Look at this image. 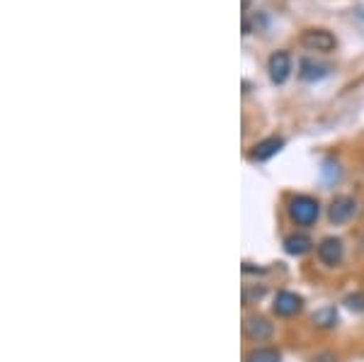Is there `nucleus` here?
I'll return each instance as SVG.
<instances>
[{
    "label": "nucleus",
    "mask_w": 364,
    "mask_h": 362,
    "mask_svg": "<svg viewBox=\"0 0 364 362\" xmlns=\"http://www.w3.org/2000/svg\"><path fill=\"white\" fill-rule=\"evenodd\" d=\"M287 214L296 226H314L321 217V202L311 195H296L287 204Z\"/></svg>",
    "instance_id": "f257e3e1"
},
{
    "label": "nucleus",
    "mask_w": 364,
    "mask_h": 362,
    "mask_svg": "<svg viewBox=\"0 0 364 362\" xmlns=\"http://www.w3.org/2000/svg\"><path fill=\"white\" fill-rule=\"evenodd\" d=\"M316 253H318V260L323 262V265H328V267L340 265V262H343V258H345V243H343V238H338V236H326V238H323V241L318 243Z\"/></svg>",
    "instance_id": "f03ea898"
},
{
    "label": "nucleus",
    "mask_w": 364,
    "mask_h": 362,
    "mask_svg": "<svg viewBox=\"0 0 364 362\" xmlns=\"http://www.w3.org/2000/svg\"><path fill=\"white\" fill-rule=\"evenodd\" d=\"M301 44L311 51H323V54H328V51H333L338 46V39L333 37L328 29H306V32L301 34Z\"/></svg>",
    "instance_id": "7ed1b4c3"
},
{
    "label": "nucleus",
    "mask_w": 364,
    "mask_h": 362,
    "mask_svg": "<svg viewBox=\"0 0 364 362\" xmlns=\"http://www.w3.org/2000/svg\"><path fill=\"white\" fill-rule=\"evenodd\" d=\"M243 334L248 336L250 341H255V343H265V341H269V338H272L274 326L269 324L265 316H260V314H252V316L245 319Z\"/></svg>",
    "instance_id": "20e7f679"
},
{
    "label": "nucleus",
    "mask_w": 364,
    "mask_h": 362,
    "mask_svg": "<svg viewBox=\"0 0 364 362\" xmlns=\"http://www.w3.org/2000/svg\"><path fill=\"white\" fill-rule=\"evenodd\" d=\"M267 71H269V80H272L274 85L287 83V78H289V73H291L289 54H287V51H274V54L267 58Z\"/></svg>",
    "instance_id": "39448f33"
},
{
    "label": "nucleus",
    "mask_w": 364,
    "mask_h": 362,
    "mask_svg": "<svg viewBox=\"0 0 364 362\" xmlns=\"http://www.w3.org/2000/svg\"><path fill=\"white\" fill-rule=\"evenodd\" d=\"M304 309V299L294 292H277V297H274V304H272V312L277 314V316H296L299 312Z\"/></svg>",
    "instance_id": "423d86ee"
},
{
    "label": "nucleus",
    "mask_w": 364,
    "mask_h": 362,
    "mask_svg": "<svg viewBox=\"0 0 364 362\" xmlns=\"http://www.w3.org/2000/svg\"><path fill=\"white\" fill-rule=\"evenodd\" d=\"M357 212V202L352 200V197H336V200L331 202V207H328V219H331V224H348V221L355 217Z\"/></svg>",
    "instance_id": "0eeeda50"
},
{
    "label": "nucleus",
    "mask_w": 364,
    "mask_h": 362,
    "mask_svg": "<svg viewBox=\"0 0 364 362\" xmlns=\"http://www.w3.org/2000/svg\"><path fill=\"white\" fill-rule=\"evenodd\" d=\"M282 146H284V139L282 137H269V139H262L260 144H255L250 149V161H269L272 156H277L282 151Z\"/></svg>",
    "instance_id": "6e6552de"
},
{
    "label": "nucleus",
    "mask_w": 364,
    "mask_h": 362,
    "mask_svg": "<svg viewBox=\"0 0 364 362\" xmlns=\"http://www.w3.org/2000/svg\"><path fill=\"white\" fill-rule=\"evenodd\" d=\"M328 73H331V66L314 61V58H309V56L299 61V78H301V80H309V83H314V80L326 78Z\"/></svg>",
    "instance_id": "1a4fd4ad"
},
{
    "label": "nucleus",
    "mask_w": 364,
    "mask_h": 362,
    "mask_svg": "<svg viewBox=\"0 0 364 362\" xmlns=\"http://www.w3.org/2000/svg\"><path fill=\"white\" fill-rule=\"evenodd\" d=\"M282 246H284V250L289 255H306L311 250V246H314V241H311L306 233H289Z\"/></svg>",
    "instance_id": "9d476101"
},
{
    "label": "nucleus",
    "mask_w": 364,
    "mask_h": 362,
    "mask_svg": "<svg viewBox=\"0 0 364 362\" xmlns=\"http://www.w3.org/2000/svg\"><path fill=\"white\" fill-rule=\"evenodd\" d=\"M314 324L318 326V329H333V326L338 324L336 307H323V309H318V312L314 314Z\"/></svg>",
    "instance_id": "9b49d317"
},
{
    "label": "nucleus",
    "mask_w": 364,
    "mask_h": 362,
    "mask_svg": "<svg viewBox=\"0 0 364 362\" xmlns=\"http://www.w3.org/2000/svg\"><path fill=\"white\" fill-rule=\"evenodd\" d=\"M245 362H282V355L277 348H255L248 353Z\"/></svg>",
    "instance_id": "f8f14e48"
},
{
    "label": "nucleus",
    "mask_w": 364,
    "mask_h": 362,
    "mask_svg": "<svg viewBox=\"0 0 364 362\" xmlns=\"http://www.w3.org/2000/svg\"><path fill=\"white\" fill-rule=\"evenodd\" d=\"M350 309H357V312H364V297L362 294H355V297H348V302H345Z\"/></svg>",
    "instance_id": "ddd939ff"
}]
</instances>
